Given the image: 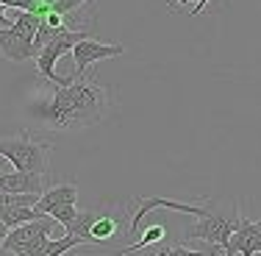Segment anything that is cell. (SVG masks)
<instances>
[{
  "instance_id": "cell-1",
  "label": "cell",
  "mask_w": 261,
  "mask_h": 256,
  "mask_svg": "<svg viewBox=\"0 0 261 256\" xmlns=\"http://www.w3.org/2000/svg\"><path fill=\"white\" fill-rule=\"evenodd\" d=\"M106 111H109V89L75 78L70 86H56L47 106L39 109V117L47 128L70 131L95 126L106 117Z\"/></svg>"
},
{
  "instance_id": "cell-2",
  "label": "cell",
  "mask_w": 261,
  "mask_h": 256,
  "mask_svg": "<svg viewBox=\"0 0 261 256\" xmlns=\"http://www.w3.org/2000/svg\"><path fill=\"white\" fill-rule=\"evenodd\" d=\"M128 212L120 206H106V209H89L81 212L75 217L72 226H67L70 234H78L81 242H92V245H100V242H111L120 240L122 231H128Z\"/></svg>"
},
{
  "instance_id": "cell-3",
  "label": "cell",
  "mask_w": 261,
  "mask_h": 256,
  "mask_svg": "<svg viewBox=\"0 0 261 256\" xmlns=\"http://www.w3.org/2000/svg\"><path fill=\"white\" fill-rule=\"evenodd\" d=\"M50 153L53 145L47 139H36L28 131L17 136H3L0 139V156L9 159L14 165V170L31 173V176H42L45 178L47 167H50Z\"/></svg>"
},
{
  "instance_id": "cell-4",
  "label": "cell",
  "mask_w": 261,
  "mask_h": 256,
  "mask_svg": "<svg viewBox=\"0 0 261 256\" xmlns=\"http://www.w3.org/2000/svg\"><path fill=\"white\" fill-rule=\"evenodd\" d=\"M84 39H89V31L64 28L59 36H56V39H50L45 48H39V51H36V67H39V73L50 81L53 86H70L72 81H75L72 76H67V78L56 76V61H59L67 51H72L78 42H84Z\"/></svg>"
},
{
  "instance_id": "cell-5",
  "label": "cell",
  "mask_w": 261,
  "mask_h": 256,
  "mask_svg": "<svg viewBox=\"0 0 261 256\" xmlns=\"http://www.w3.org/2000/svg\"><path fill=\"white\" fill-rule=\"evenodd\" d=\"M236 223H239V217H228L208 206L206 215L197 217L195 226L186 228V240H203L217 251H225V245L231 242V234L236 231Z\"/></svg>"
},
{
  "instance_id": "cell-6",
  "label": "cell",
  "mask_w": 261,
  "mask_h": 256,
  "mask_svg": "<svg viewBox=\"0 0 261 256\" xmlns=\"http://www.w3.org/2000/svg\"><path fill=\"white\" fill-rule=\"evenodd\" d=\"M125 53V45L114 42V45H103L97 39H84L72 48V61H75V70H72V78H84V73L89 70L92 64L103 59H111V56H122Z\"/></svg>"
},
{
  "instance_id": "cell-7",
  "label": "cell",
  "mask_w": 261,
  "mask_h": 256,
  "mask_svg": "<svg viewBox=\"0 0 261 256\" xmlns=\"http://www.w3.org/2000/svg\"><path fill=\"white\" fill-rule=\"evenodd\" d=\"M261 253V220L239 215L236 231L231 234V242L225 245V256H256Z\"/></svg>"
},
{
  "instance_id": "cell-8",
  "label": "cell",
  "mask_w": 261,
  "mask_h": 256,
  "mask_svg": "<svg viewBox=\"0 0 261 256\" xmlns=\"http://www.w3.org/2000/svg\"><path fill=\"white\" fill-rule=\"evenodd\" d=\"M53 226H59V223H56L50 215H45V217H39V220H31V223H22V226H17V228H9V234H6V240H3V245H0V248H3L6 253H14L17 256L31 240H34V237L50 234Z\"/></svg>"
},
{
  "instance_id": "cell-9",
  "label": "cell",
  "mask_w": 261,
  "mask_h": 256,
  "mask_svg": "<svg viewBox=\"0 0 261 256\" xmlns=\"http://www.w3.org/2000/svg\"><path fill=\"white\" fill-rule=\"evenodd\" d=\"M0 53H3V59H9V61H28V59H36L34 39L22 36L14 26L0 28Z\"/></svg>"
},
{
  "instance_id": "cell-10",
  "label": "cell",
  "mask_w": 261,
  "mask_h": 256,
  "mask_svg": "<svg viewBox=\"0 0 261 256\" xmlns=\"http://www.w3.org/2000/svg\"><path fill=\"white\" fill-rule=\"evenodd\" d=\"M61 203H78V184H75V181L45 190L39 195V203H36L34 209L39 212V215H47L50 209H56V206H61Z\"/></svg>"
},
{
  "instance_id": "cell-11",
  "label": "cell",
  "mask_w": 261,
  "mask_h": 256,
  "mask_svg": "<svg viewBox=\"0 0 261 256\" xmlns=\"http://www.w3.org/2000/svg\"><path fill=\"white\" fill-rule=\"evenodd\" d=\"M0 192H36V195H42L45 192V178L20 173V170L6 173V176H0Z\"/></svg>"
},
{
  "instance_id": "cell-12",
  "label": "cell",
  "mask_w": 261,
  "mask_h": 256,
  "mask_svg": "<svg viewBox=\"0 0 261 256\" xmlns=\"http://www.w3.org/2000/svg\"><path fill=\"white\" fill-rule=\"evenodd\" d=\"M161 240H164V226H161V223H153V226H147L145 231H142V237L134 242V245L114 251V256H128L134 251H142V248H156V245H161Z\"/></svg>"
},
{
  "instance_id": "cell-13",
  "label": "cell",
  "mask_w": 261,
  "mask_h": 256,
  "mask_svg": "<svg viewBox=\"0 0 261 256\" xmlns=\"http://www.w3.org/2000/svg\"><path fill=\"white\" fill-rule=\"evenodd\" d=\"M39 217H45V215H39V212L31 209V206H11V209L0 212V220H3L9 228H17V226L31 223V220H39Z\"/></svg>"
},
{
  "instance_id": "cell-14",
  "label": "cell",
  "mask_w": 261,
  "mask_h": 256,
  "mask_svg": "<svg viewBox=\"0 0 261 256\" xmlns=\"http://www.w3.org/2000/svg\"><path fill=\"white\" fill-rule=\"evenodd\" d=\"M39 22H42V14H36V11H20V14L11 20V26L20 31L22 36H28V39H34L36 31H39Z\"/></svg>"
},
{
  "instance_id": "cell-15",
  "label": "cell",
  "mask_w": 261,
  "mask_h": 256,
  "mask_svg": "<svg viewBox=\"0 0 261 256\" xmlns=\"http://www.w3.org/2000/svg\"><path fill=\"white\" fill-rule=\"evenodd\" d=\"M78 245H84V242H81V237L67 231L64 237H59V240H50V242H47L45 256H64V253H70L72 248H78Z\"/></svg>"
},
{
  "instance_id": "cell-16",
  "label": "cell",
  "mask_w": 261,
  "mask_h": 256,
  "mask_svg": "<svg viewBox=\"0 0 261 256\" xmlns=\"http://www.w3.org/2000/svg\"><path fill=\"white\" fill-rule=\"evenodd\" d=\"M47 215H50L53 220L59 223V226L67 228V226H72V223H75V217L81 215V212H78L75 203H61V206H56V209H50Z\"/></svg>"
},
{
  "instance_id": "cell-17",
  "label": "cell",
  "mask_w": 261,
  "mask_h": 256,
  "mask_svg": "<svg viewBox=\"0 0 261 256\" xmlns=\"http://www.w3.org/2000/svg\"><path fill=\"white\" fill-rule=\"evenodd\" d=\"M159 253H164V256H208V253H203V251H192V248H184V245L159 248Z\"/></svg>"
},
{
  "instance_id": "cell-18",
  "label": "cell",
  "mask_w": 261,
  "mask_h": 256,
  "mask_svg": "<svg viewBox=\"0 0 261 256\" xmlns=\"http://www.w3.org/2000/svg\"><path fill=\"white\" fill-rule=\"evenodd\" d=\"M3 9H6V6H0V28H9V26H11V20L3 14Z\"/></svg>"
},
{
  "instance_id": "cell-19",
  "label": "cell",
  "mask_w": 261,
  "mask_h": 256,
  "mask_svg": "<svg viewBox=\"0 0 261 256\" xmlns=\"http://www.w3.org/2000/svg\"><path fill=\"white\" fill-rule=\"evenodd\" d=\"M6 234H9V226H6L3 220H0V245H3V240H6Z\"/></svg>"
},
{
  "instance_id": "cell-20",
  "label": "cell",
  "mask_w": 261,
  "mask_h": 256,
  "mask_svg": "<svg viewBox=\"0 0 261 256\" xmlns=\"http://www.w3.org/2000/svg\"><path fill=\"white\" fill-rule=\"evenodd\" d=\"M172 3H178V6H186V3H189V0H172Z\"/></svg>"
},
{
  "instance_id": "cell-21",
  "label": "cell",
  "mask_w": 261,
  "mask_h": 256,
  "mask_svg": "<svg viewBox=\"0 0 261 256\" xmlns=\"http://www.w3.org/2000/svg\"><path fill=\"white\" fill-rule=\"evenodd\" d=\"M150 256H164V253H159V251H150Z\"/></svg>"
},
{
  "instance_id": "cell-22",
  "label": "cell",
  "mask_w": 261,
  "mask_h": 256,
  "mask_svg": "<svg viewBox=\"0 0 261 256\" xmlns=\"http://www.w3.org/2000/svg\"><path fill=\"white\" fill-rule=\"evenodd\" d=\"M50 3H53V0H45V6H50Z\"/></svg>"
}]
</instances>
